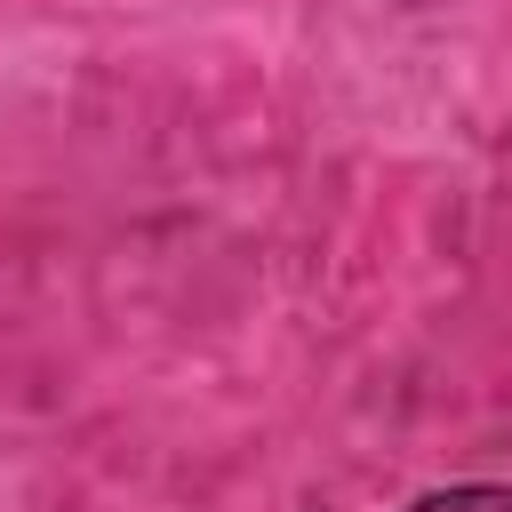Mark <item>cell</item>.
Wrapping results in <instances>:
<instances>
[{
    "label": "cell",
    "instance_id": "1",
    "mask_svg": "<svg viewBox=\"0 0 512 512\" xmlns=\"http://www.w3.org/2000/svg\"><path fill=\"white\" fill-rule=\"evenodd\" d=\"M408 512H512V480H464V488H432Z\"/></svg>",
    "mask_w": 512,
    "mask_h": 512
}]
</instances>
